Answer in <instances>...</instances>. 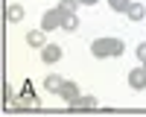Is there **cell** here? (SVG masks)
<instances>
[{
  "label": "cell",
  "mask_w": 146,
  "mask_h": 117,
  "mask_svg": "<svg viewBox=\"0 0 146 117\" xmlns=\"http://www.w3.org/2000/svg\"><path fill=\"white\" fill-rule=\"evenodd\" d=\"M135 53H137V62L143 64V62H146V41H143V44H137V50H135Z\"/></svg>",
  "instance_id": "9a60e30c"
},
{
  "label": "cell",
  "mask_w": 146,
  "mask_h": 117,
  "mask_svg": "<svg viewBox=\"0 0 146 117\" xmlns=\"http://www.w3.org/2000/svg\"><path fill=\"white\" fill-rule=\"evenodd\" d=\"M82 3L79 0H58V9L64 12V15H76V9H79Z\"/></svg>",
  "instance_id": "7c38bea8"
},
{
  "label": "cell",
  "mask_w": 146,
  "mask_h": 117,
  "mask_svg": "<svg viewBox=\"0 0 146 117\" xmlns=\"http://www.w3.org/2000/svg\"><path fill=\"white\" fill-rule=\"evenodd\" d=\"M62 23H64V12L58 9V6H53V9H47L44 15H41V29H62Z\"/></svg>",
  "instance_id": "7a4b0ae2"
},
{
  "label": "cell",
  "mask_w": 146,
  "mask_h": 117,
  "mask_svg": "<svg viewBox=\"0 0 146 117\" xmlns=\"http://www.w3.org/2000/svg\"><path fill=\"white\" fill-rule=\"evenodd\" d=\"M79 3H82V6H96L100 0H79Z\"/></svg>",
  "instance_id": "2e32d148"
},
{
  "label": "cell",
  "mask_w": 146,
  "mask_h": 117,
  "mask_svg": "<svg viewBox=\"0 0 146 117\" xmlns=\"http://www.w3.org/2000/svg\"><path fill=\"white\" fill-rule=\"evenodd\" d=\"M27 44L35 47V50H41V47L47 44V29H29L27 32Z\"/></svg>",
  "instance_id": "52a82bcc"
},
{
  "label": "cell",
  "mask_w": 146,
  "mask_h": 117,
  "mask_svg": "<svg viewBox=\"0 0 146 117\" xmlns=\"http://www.w3.org/2000/svg\"><path fill=\"white\" fill-rule=\"evenodd\" d=\"M62 29H64V32H73V29H79V18H76V15H64V23H62Z\"/></svg>",
  "instance_id": "4fadbf2b"
},
{
  "label": "cell",
  "mask_w": 146,
  "mask_h": 117,
  "mask_svg": "<svg viewBox=\"0 0 146 117\" xmlns=\"http://www.w3.org/2000/svg\"><path fill=\"white\" fill-rule=\"evenodd\" d=\"M143 67H146V62H143Z\"/></svg>",
  "instance_id": "e0dca14e"
},
{
  "label": "cell",
  "mask_w": 146,
  "mask_h": 117,
  "mask_svg": "<svg viewBox=\"0 0 146 117\" xmlns=\"http://www.w3.org/2000/svg\"><path fill=\"white\" fill-rule=\"evenodd\" d=\"M6 18H9L12 23H18V21H23V18H27V9H23L21 3H12V6L6 9Z\"/></svg>",
  "instance_id": "30bf717a"
},
{
  "label": "cell",
  "mask_w": 146,
  "mask_h": 117,
  "mask_svg": "<svg viewBox=\"0 0 146 117\" xmlns=\"http://www.w3.org/2000/svg\"><path fill=\"white\" fill-rule=\"evenodd\" d=\"M67 108H70V111H94V108H96V97H94V94H85V97L67 102Z\"/></svg>",
  "instance_id": "277c9868"
},
{
  "label": "cell",
  "mask_w": 146,
  "mask_h": 117,
  "mask_svg": "<svg viewBox=\"0 0 146 117\" xmlns=\"http://www.w3.org/2000/svg\"><path fill=\"white\" fill-rule=\"evenodd\" d=\"M129 88L131 91H146V67H131L129 70Z\"/></svg>",
  "instance_id": "3957f363"
},
{
  "label": "cell",
  "mask_w": 146,
  "mask_h": 117,
  "mask_svg": "<svg viewBox=\"0 0 146 117\" xmlns=\"http://www.w3.org/2000/svg\"><path fill=\"white\" fill-rule=\"evenodd\" d=\"M41 62H47V64L62 62V47H58V44H44L41 47Z\"/></svg>",
  "instance_id": "5b68a950"
},
{
  "label": "cell",
  "mask_w": 146,
  "mask_h": 117,
  "mask_svg": "<svg viewBox=\"0 0 146 117\" xmlns=\"http://www.w3.org/2000/svg\"><path fill=\"white\" fill-rule=\"evenodd\" d=\"M62 85H64V76H58V73H50V76L44 79V88L50 91V94H58V91H62Z\"/></svg>",
  "instance_id": "ba28073f"
},
{
  "label": "cell",
  "mask_w": 146,
  "mask_h": 117,
  "mask_svg": "<svg viewBox=\"0 0 146 117\" xmlns=\"http://www.w3.org/2000/svg\"><path fill=\"white\" fill-rule=\"evenodd\" d=\"M108 6H111L114 12H129V6H131V0H108Z\"/></svg>",
  "instance_id": "5bb4252c"
},
{
  "label": "cell",
  "mask_w": 146,
  "mask_h": 117,
  "mask_svg": "<svg viewBox=\"0 0 146 117\" xmlns=\"http://www.w3.org/2000/svg\"><path fill=\"white\" fill-rule=\"evenodd\" d=\"M126 53V41L114 38V35H105V38H94L91 41V56L94 58H120Z\"/></svg>",
  "instance_id": "6da1fadb"
},
{
  "label": "cell",
  "mask_w": 146,
  "mask_h": 117,
  "mask_svg": "<svg viewBox=\"0 0 146 117\" xmlns=\"http://www.w3.org/2000/svg\"><path fill=\"white\" fill-rule=\"evenodd\" d=\"M126 15H129L131 21H143V18H146V6H143V3H131Z\"/></svg>",
  "instance_id": "8fae6325"
},
{
  "label": "cell",
  "mask_w": 146,
  "mask_h": 117,
  "mask_svg": "<svg viewBox=\"0 0 146 117\" xmlns=\"http://www.w3.org/2000/svg\"><path fill=\"white\" fill-rule=\"evenodd\" d=\"M35 105H38V100H35L32 94H21V100L12 105V108H18V111H29V108H35Z\"/></svg>",
  "instance_id": "9c48e42d"
},
{
  "label": "cell",
  "mask_w": 146,
  "mask_h": 117,
  "mask_svg": "<svg viewBox=\"0 0 146 117\" xmlns=\"http://www.w3.org/2000/svg\"><path fill=\"white\" fill-rule=\"evenodd\" d=\"M58 97H62L64 102H73V100H79L82 94H79V85L73 79H64V85H62V91H58Z\"/></svg>",
  "instance_id": "8992f818"
}]
</instances>
